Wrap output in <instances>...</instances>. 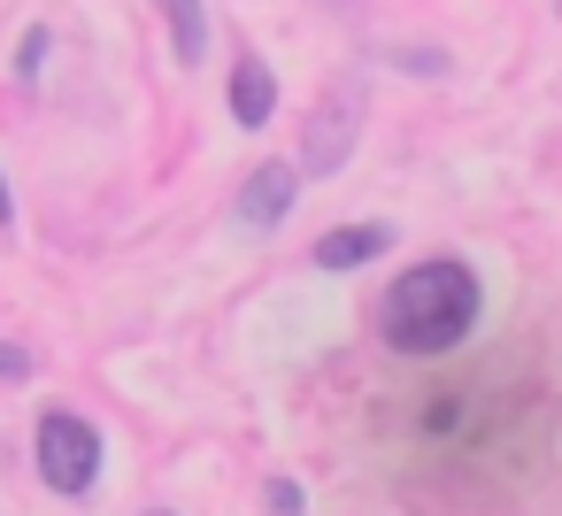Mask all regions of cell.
<instances>
[{
	"mask_svg": "<svg viewBox=\"0 0 562 516\" xmlns=\"http://www.w3.org/2000/svg\"><path fill=\"white\" fill-rule=\"evenodd\" d=\"M47 47H55V32H47V24H32V32H24V47H16V78H24V86L40 78V63H47Z\"/></svg>",
	"mask_w": 562,
	"mask_h": 516,
	"instance_id": "obj_8",
	"label": "cell"
},
{
	"mask_svg": "<svg viewBox=\"0 0 562 516\" xmlns=\"http://www.w3.org/2000/svg\"><path fill=\"white\" fill-rule=\"evenodd\" d=\"M362 109H370V86L362 78H331V93L308 109V124H301V170L308 178H331V170H347V155H355V139H362Z\"/></svg>",
	"mask_w": 562,
	"mask_h": 516,
	"instance_id": "obj_3",
	"label": "cell"
},
{
	"mask_svg": "<svg viewBox=\"0 0 562 516\" xmlns=\"http://www.w3.org/2000/svg\"><path fill=\"white\" fill-rule=\"evenodd\" d=\"M0 224H16V201H9V178H0Z\"/></svg>",
	"mask_w": 562,
	"mask_h": 516,
	"instance_id": "obj_11",
	"label": "cell"
},
{
	"mask_svg": "<svg viewBox=\"0 0 562 516\" xmlns=\"http://www.w3.org/2000/svg\"><path fill=\"white\" fill-rule=\"evenodd\" d=\"M293 193H301V170L293 162H262L247 186H239V224L247 232H278L293 216Z\"/></svg>",
	"mask_w": 562,
	"mask_h": 516,
	"instance_id": "obj_4",
	"label": "cell"
},
{
	"mask_svg": "<svg viewBox=\"0 0 562 516\" xmlns=\"http://www.w3.org/2000/svg\"><path fill=\"white\" fill-rule=\"evenodd\" d=\"M32 455H40V478L63 493V501H86L101 485V431L78 416V408H47L40 431H32Z\"/></svg>",
	"mask_w": 562,
	"mask_h": 516,
	"instance_id": "obj_2",
	"label": "cell"
},
{
	"mask_svg": "<svg viewBox=\"0 0 562 516\" xmlns=\"http://www.w3.org/2000/svg\"><path fill=\"white\" fill-rule=\"evenodd\" d=\"M155 9L170 16V55L193 70L209 55V9H201V0H155Z\"/></svg>",
	"mask_w": 562,
	"mask_h": 516,
	"instance_id": "obj_7",
	"label": "cell"
},
{
	"mask_svg": "<svg viewBox=\"0 0 562 516\" xmlns=\"http://www.w3.org/2000/svg\"><path fill=\"white\" fill-rule=\"evenodd\" d=\"M477 316H485L477 270L454 262V255H431V262H416V270H401L385 285L378 332H385L393 355H447V347H462L477 332Z\"/></svg>",
	"mask_w": 562,
	"mask_h": 516,
	"instance_id": "obj_1",
	"label": "cell"
},
{
	"mask_svg": "<svg viewBox=\"0 0 562 516\" xmlns=\"http://www.w3.org/2000/svg\"><path fill=\"white\" fill-rule=\"evenodd\" d=\"M24 378H32V347L0 339V385H24Z\"/></svg>",
	"mask_w": 562,
	"mask_h": 516,
	"instance_id": "obj_9",
	"label": "cell"
},
{
	"mask_svg": "<svg viewBox=\"0 0 562 516\" xmlns=\"http://www.w3.org/2000/svg\"><path fill=\"white\" fill-rule=\"evenodd\" d=\"M385 247H393V224H339V232L316 239V270H362Z\"/></svg>",
	"mask_w": 562,
	"mask_h": 516,
	"instance_id": "obj_5",
	"label": "cell"
},
{
	"mask_svg": "<svg viewBox=\"0 0 562 516\" xmlns=\"http://www.w3.org/2000/svg\"><path fill=\"white\" fill-rule=\"evenodd\" d=\"M270 116H278V78H270V63H255V55H247V63L232 70V124L262 132Z\"/></svg>",
	"mask_w": 562,
	"mask_h": 516,
	"instance_id": "obj_6",
	"label": "cell"
},
{
	"mask_svg": "<svg viewBox=\"0 0 562 516\" xmlns=\"http://www.w3.org/2000/svg\"><path fill=\"white\" fill-rule=\"evenodd\" d=\"M270 508H278V516H301V485L278 478V485H270Z\"/></svg>",
	"mask_w": 562,
	"mask_h": 516,
	"instance_id": "obj_10",
	"label": "cell"
}]
</instances>
